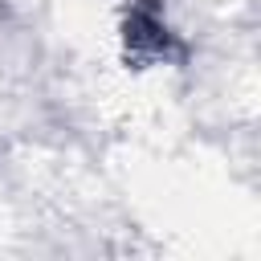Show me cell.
Listing matches in <instances>:
<instances>
[{"instance_id":"6da1fadb","label":"cell","mask_w":261,"mask_h":261,"mask_svg":"<svg viewBox=\"0 0 261 261\" xmlns=\"http://www.w3.org/2000/svg\"><path fill=\"white\" fill-rule=\"evenodd\" d=\"M122 33H126V53H135V61H167L175 53V37L167 33L155 0H130Z\"/></svg>"}]
</instances>
